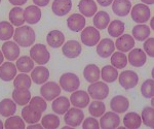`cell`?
Instances as JSON below:
<instances>
[{
  "label": "cell",
  "instance_id": "cell-17",
  "mask_svg": "<svg viewBox=\"0 0 154 129\" xmlns=\"http://www.w3.org/2000/svg\"><path fill=\"white\" fill-rule=\"evenodd\" d=\"M110 108L113 111L117 114L125 113L130 108V101L123 95H116L111 99Z\"/></svg>",
  "mask_w": 154,
  "mask_h": 129
},
{
  "label": "cell",
  "instance_id": "cell-9",
  "mask_svg": "<svg viewBox=\"0 0 154 129\" xmlns=\"http://www.w3.org/2000/svg\"><path fill=\"white\" fill-rule=\"evenodd\" d=\"M40 94L45 100H54L61 94V87L56 82H46L41 86Z\"/></svg>",
  "mask_w": 154,
  "mask_h": 129
},
{
  "label": "cell",
  "instance_id": "cell-33",
  "mask_svg": "<svg viewBox=\"0 0 154 129\" xmlns=\"http://www.w3.org/2000/svg\"><path fill=\"white\" fill-rule=\"evenodd\" d=\"M133 37L139 41H145L150 36L151 30L145 24H138L133 28Z\"/></svg>",
  "mask_w": 154,
  "mask_h": 129
},
{
  "label": "cell",
  "instance_id": "cell-8",
  "mask_svg": "<svg viewBox=\"0 0 154 129\" xmlns=\"http://www.w3.org/2000/svg\"><path fill=\"white\" fill-rule=\"evenodd\" d=\"M118 81L120 86L125 90L133 89L138 85L139 76L133 70H125L118 76Z\"/></svg>",
  "mask_w": 154,
  "mask_h": 129
},
{
  "label": "cell",
  "instance_id": "cell-1",
  "mask_svg": "<svg viewBox=\"0 0 154 129\" xmlns=\"http://www.w3.org/2000/svg\"><path fill=\"white\" fill-rule=\"evenodd\" d=\"M14 39L20 47L23 48H29L33 46L35 41V31L30 26H20L14 30Z\"/></svg>",
  "mask_w": 154,
  "mask_h": 129
},
{
  "label": "cell",
  "instance_id": "cell-47",
  "mask_svg": "<svg viewBox=\"0 0 154 129\" xmlns=\"http://www.w3.org/2000/svg\"><path fill=\"white\" fill-rule=\"evenodd\" d=\"M144 52L146 55L153 58L154 57V38L153 37H148L144 43Z\"/></svg>",
  "mask_w": 154,
  "mask_h": 129
},
{
  "label": "cell",
  "instance_id": "cell-46",
  "mask_svg": "<svg viewBox=\"0 0 154 129\" xmlns=\"http://www.w3.org/2000/svg\"><path fill=\"white\" fill-rule=\"evenodd\" d=\"M29 105H31L32 108H35V110L42 111V113H43V111L46 110V108H48L45 99L43 97H40V96H34L33 98H31L29 101Z\"/></svg>",
  "mask_w": 154,
  "mask_h": 129
},
{
  "label": "cell",
  "instance_id": "cell-25",
  "mask_svg": "<svg viewBox=\"0 0 154 129\" xmlns=\"http://www.w3.org/2000/svg\"><path fill=\"white\" fill-rule=\"evenodd\" d=\"M12 99L18 105L24 106L29 103L31 99V92L26 88H16L12 91Z\"/></svg>",
  "mask_w": 154,
  "mask_h": 129
},
{
  "label": "cell",
  "instance_id": "cell-58",
  "mask_svg": "<svg viewBox=\"0 0 154 129\" xmlns=\"http://www.w3.org/2000/svg\"><path fill=\"white\" fill-rule=\"evenodd\" d=\"M63 129H69V126H65V127H64Z\"/></svg>",
  "mask_w": 154,
  "mask_h": 129
},
{
  "label": "cell",
  "instance_id": "cell-18",
  "mask_svg": "<svg viewBox=\"0 0 154 129\" xmlns=\"http://www.w3.org/2000/svg\"><path fill=\"white\" fill-rule=\"evenodd\" d=\"M114 44H115L116 49L119 52L126 53V52H130L131 49H134V47H135V39L130 34H122V35L117 37Z\"/></svg>",
  "mask_w": 154,
  "mask_h": 129
},
{
  "label": "cell",
  "instance_id": "cell-43",
  "mask_svg": "<svg viewBox=\"0 0 154 129\" xmlns=\"http://www.w3.org/2000/svg\"><path fill=\"white\" fill-rule=\"evenodd\" d=\"M142 122L147 127L154 128V108L153 106H146L141 114Z\"/></svg>",
  "mask_w": 154,
  "mask_h": 129
},
{
  "label": "cell",
  "instance_id": "cell-41",
  "mask_svg": "<svg viewBox=\"0 0 154 129\" xmlns=\"http://www.w3.org/2000/svg\"><path fill=\"white\" fill-rule=\"evenodd\" d=\"M88 111L93 117L99 118L106 111V105L104 102H102V100H95L89 105Z\"/></svg>",
  "mask_w": 154,
  "mask_h": 129
},
{
  "label": "cell",
  "instance_id": "cell-50",
  "mask_svg": "<svg viewBox=\"0 0 154 129\" xmlns=\"http://www.w3.org/2000/svg\"><path fill=\"white\" fill-rule=\"evenodd\" d=\"M9 3H11L12 5L14 6H21V5H24L28 0H8Z\"/></svg>",
  "mask_w": 154,
  "mask_h": 129
},
{
  "label": "cell",
  "instance_id": "cell-44",
  "mask_svg": "<svg viewBox=\"0 0 154 129\" xmlns=\"http://www.w3.org/2000/svg\"><path fill=\"white\" fill-rule=\"evenodd\" d=\"M31 85H32V80L27 73H22L18 74V76H16V78L14 79V86L16 88L29 89L31 88Z\"/></svg>",
  "mask_w": 154,
  "mask_h": 129
},
{
  "label": "cell",
  "instance_id": "cell-34",
  "mask_svg": "<svg viewBox=\"0 0 154 129\" xmlns=\"http://www.w3.org/2000/svg\"><path fill=\"white\" fill-rule=\"evenodd\" d=\"M9 22L14 25V26L20 27L23 26V24L25 23L24 20V9L21 6H16L14 8L11 9L8 15Z\"/></svg>",
  "mask_w": 154,
  "mask_h": 129
},
{
  "label": "cell",
  "instance_id": "cell-19",
  "mask_svg": "<svg viewBox=\"0 0 154 129\" xmlns=\"http://www.w3.org/2000/svg\"><path fill=\"white\" fill-rule=\"evenodd\" d=\"M85 18L81 14H73L67 19V26L73 32H80L85 27Z\"/></svg>",
  "mask_w": 154,
  "mask_h": 129
},
{
  "label": "cell",
  "instance_id": "cell-55",
  "mask_svg": "<svg viewBox=\"0 0 154 129\" xmlns=\"http://www.w3.org/2000/svg\"><path fill=\"white\" fill-rule=\"evenodd\" d=\"M150 26H151V29H154V18L151 19V21H150Z\"/></svg>",
  "mask_w": 154,
  "mask_h": 129
},
{
  "label": "cell",
  "instance_id": "cell-32",
  "mask_svg": "<svg viewBox=\"0 0 154 129\" xmlns=\"http://www.w3.org/2000/svg\"><path fill=\"white\" fill-rule=\"evenodd\" d=\"M94 26L98 30H104L108 27L109 23H110V16L108 15L107 11H101L99 12H96L94 16Z\"/></svg>",
  "mask_w": 154,
  "mask_h": 129
},
{
  "label": "cell",
  "instance_id": "cell-35",
  "mask_svg": "<svg viewBox=\"0 0 154 129\" xmlns=\"http://www.w3.org/2000/svg\"><path fill=\"white\" fill-rule=\"evenodd\" d=\"M101 78L105 83H113L118 78V70L112 65H105L101 69Z\"/></svg>",
  "mask_w": 154,
  "mask_h": 129
},
{
  "label": "cell",
  "instance_id": "cell-16",
  "mask_svg": "<svg viewBox=\"0 0 154 129\" xmlns=\"http://www.w3.org/2000/svg\"><path fill=\"white\" fill-rule=\"evenodd\" d=\"M17 66L11 61L4 62L0 65V79L4 82H11L17 76Z\"/></svg>",
  "mask_w": 154,
  "mask_h": 129
},
{
  "label": "cell",
  "instance_id": "cell-15",
  "mask_svg": "<svg viewBox=\"0 0 154 129\" xmlns=\"http://www.w3.org/2000/svg\"><path fill=\"white\" fill-rule=\"evenodd\" d=\"M2 53L8 61H14L20 56V47L16 41L6 40L2 44Z\"/></svg>",
  "mask_w": 154,
  "mask_h": 129
},
{
  "label": "cell",
  "instance_id": "cell-36",
  "mask_svg": "<svg viewBox=\"0 0 154 129\" xmlns=\"http://www.w3.org/2000/svg\"><path fill=\"white\" fill-rule=\"evenodd\" d=\"M16 66L19 71L24 73H28L30 71H32V69L34 68V61L29 56H22L17 60Z\"/></svg>",
  "mask_w": 154,
  "mask_h": 129
},
{
  "label": "cell",
  "instance_id": "cell-42",
  "mask_svg": "<svg viewBox=\"0 0 154 129\" xmlns=\"http://www.w3.org/2000/svg\"><path fill=\"white\" fill-rule=\"evenodd\" d=\"M4 127L6 129H25V121L23 118L19 116H11L6 119L4 123Z\"/></svg>",
  "mask_w": 154,
  "mask_h": 129
},
{
  "label": "cell",
  "instance_id": "cell-10",
  "mask_svg": "<svg viewBox=\"0 0 154 129\" xmlns=\"http://www.w3.org/2000/svg\"><path fill=\"white\" fill-rule=\"evenodd\" d=\"M120 125V118L115 111H105L101 116L100 127L102 129H112L117 128Z\"/></svg>",
  "mask_w": 154,
  "mask_h": 129
},
{
  "label": "cell",
  "instance_id": "cell-28",
  "mask_svg": "<svg viewBox=\"0 0 154 129\" xmlns=\"http://www.w3.org/2000/svg\"><path fill=\"white\" fill-rule=\"evenodd\" d=\"M70 100L66 96H58L54 99V102L51 105V108L58 115H64L67 111L70 108Z\"/></svg>",
  "mask_w": 154,
  "mask_h": 129
},
{
  "label": "cell",
  "instance_id": "cell-22",
  "mask_svg": "<svg viewBox=\"0 0 154 129\" xmlns=\"http://www.w3.org/2000/svg\"><path fill=\"white\" fill-rule=\"evenodd\" d=\"M41 19V11L36 5H29L24 11V20L30 25L37 24Z\"/></svg>",
  "mask_w": 154,
  "mask_h": 129
},
{
  "label": "cell",
  "instance_id": "cell-29",
  "mask_svg": "<svg viewBox=\"0 0 154 129\" xmlns=\"http://www.w3.org/2000/svg\"><path fill=\"white\" fill-rule=\"evenodd\" d=\"M123 125H125V128L128 129H137L141 127V125H142L141 116L138 113H135V111L126 113L125 117H123Z\"/></svg>",
  "mask_w": 154,
  "mask_h": 129
},
{
  "label": "cell",
  "instance_id": "cell-48",
  "mask_svg": "<svg viewBox=\"0 0 154 129\" xmlns=\"http://www.w3.org/2000/svg\"><path fill=\"white\" fill-rule=\"evenodd\" d=\"M83 129H99L100 128V124L98 120L95 117H88L83 121L82 123Z\"/></svg>",
  "mask_w": 154,
  "mask_h": 129
},
{
  "label": "cell",
  "instance_id": "cell-45",
  "mask_svg": "<svg viewBox=\"0 0 154 129\" xmlns=\"http://www.w3.org/2000/svg\"><path fill=\"white\" fill-rule=\"evenodd\" d=\"M141 93L145 98H152L154 96V82L153 79L146 80L141 86Z\"/></svg>",
  "mask_w": 154,
  "mask_h": 129
},
{
  "label": "cell",
  "instance_id": "cell-49",
  "mask_svg": "<svg viewBox=\"0 0 154 129\" xmlns=\"http://www.w3.org/2000/svg\"><path fill=\"white\" fill-rule=\"evenodd\" d=\"M51 0H33V3L38 7H44L48 5Z\"/></svg>",
  "mask_w": 154,
  "mask_h": 129
},
{
  "label": "cell",
  "instance_id": "cell-24",
  "mask_svg": "<svg viewBox=\"0 0 154 129\" xmlns=\"http://www.w3.org/2000/svg\"><path fill=\"white\" fill-rule=\"evenodd\" d=\"M131 9L130 0H113L112 11L118 17H126Z\"/></svg>",
  "mask_w": 154,
  "mask_h": 129
},
{
  "label": "cell",
  "instance_id": "cell-40",
  "mask_svg": "<svg viewBox=\"0 0 154 129\" xmlns=\"http://www.w3.org/2000/svg\"><path fill=\"white\" fill-rule=\"evenodd\" d=\"M41 125L45 129H56L60 126V119L54 114H48L42 117Z\"/></svg>",
  "mask_w": 154,
  "mask_h": 129
},
{
  "label": "cell",
  "instance_id": "cell-11",
  "mask_svg": "<svg viewBox=\"0 0 154 129\" xmlns=\"http://www.w3.org/2000/svg\"><path fill=\"white\" fill-rule=\"evenodd\" d=\"M62 52L67 58H77L82 52V47L77 40H68L62 46Z\"/></svg>",
  "mask_w": 154,
  "mask_h": 129
},
{
  "label": "cell",
  "instance_id": "cell-57",
  "mask_svg": "<svg viewBox=\"0 0 154 129\" xmlns=\"http://www.w3.org/2000/svg\"><path fill=\"white\" fill-rule=\"evenodd\" d=\"M154 105V101H153V97L151 98V106H153Z\"/></svg>",
  "mask_w": 154,
  "mask_h": 129
},
{
  "label": "cell",
  "instance_id": "cell-23",
  "mask_svg": "<svg viewBox=\"0 0 154 129\" xmlns=\"http://www.w3.org/2000/svg\"><path fill=\"white\" fill-rule=\"evenodd\" d=\"M49 79V70L42 65L33 68L31 71V80L37 85H41L48 82Z\"/></svg>",
  "mask_w": 154,
  "mask_h": 129
},
{
  "label": "cell",
  "instance_id": "cell-3",
  "mask_svg": "<svg viewBox=\"0 0 154 129\" xmlns=\"http://www.w3.org/2000/svg\"><path fill=\"white\" fill-rule=\"evenodd\" d=\"M131 20L138 24H145L146 22L149 21L151 16V11L148 7V5L144 3H139L133 6L131 9Z\"/></svg>",
  "mask_w": 154,
  "mask_h": 129
},
{
  "label": "cell",
  "instance_id": "cell-31",
  "mask_svg": "<svg viewBox=\"0 0 154 129\" xmlns=\"http://www.w3.org/2000/svg\"><path fill=\"white\" fill-rule=\"evenodd\" d=\"M83 76L88 83H95L101 76V70L96 64H88L83 69Z\"/></svg>",
  "mask_w": 154,
  "mask_h": 129
},
{
  "label": "cell",
  "instance_id": "cell-26",
  "mask_svg": "<svg viewBox=\"0 0 154 129\" xmlns=\"http://www.w3.org/2000/svg\"><path fill=\"white\" fill-rule=\"evenodd\" d=\"M78 9L83 17L91 18L98 11V6L94 0H80L78 3Z\"/></svg>",
  "mask_w": 154,
  "mask_h": 129
},
{
  "label": "cell",
  "instance_id": "cell-4",
  "mask_svg": "<svg viewBox=\"0 0 154 129\" xmlns=\"http://www.w3.org/2000/svg\"><path fill=\"white\" fill-rule=\"evenodd\" d=\"M88 92L89 97L95 100H104L109 94V87L107 86L105 82L97 81L88 86Z\"/></svg>",
  "mask_w": 154,
  "mask_h": 129
},
{
  "label": "cell",
  "instance_id": "cell-2",
  "mask_svg": "<svg viewBox=\"0 0 154 129\" xmlns=\"http://www.w3.org/2000/svg\"><path fill=\"white\" fill-rule=\"evenodd\" d=\"M30 57L32 60L36 62L39 65H44L51 59V54H49L48 48L42 44H34L30 50Z\"/></svg>",
  "mask_w": 154,
  "mask_h": 129
},
{
  "label": "cell",
  "instance_id": "cell-5",
  "mask_svg": "<svg viewBox=\"0 0 154 129\" xmlns=\"http://www.w3.org/2000/svg\"><path fill=\"white\" fill-rule=\"evenodd\" d=\"M80 86L79 78L73 73H66L60 78V87L66 92H74Z\"/></svg>",
  "mask_w": 154,
  "mask_h": 129
},
{
  "label": "cell",
  "instance_id": "cell-53",
  "mask_svg": "<svg viewBox=\"0 0 154 129\" xmlns=\"http://www.w3.org/2000/svg\"><path fill=\"white\" fill-rule=\"evenodd\" d=\"M141 1L144 4H146V5H152V4H154V0H141Z\"/></svg>",
  "mask_w": 154,
  "mask_h": 129
},
{
  "label": "cell",
  "instance_id": "cell-30",
  "mask_svg": "<svg viewBox=\"0 0 154 129\" xmlns=\"http://www.w3.org/2000/svg\"><path fill=\"white\" fill-rule=\"evenodd\" d=\"M17 111V103L14 101V99L5 98L0 101V115L2 117L8 118L11 116H14Z\"/></svg>",
  "mask_w": 154,
  "mask_h": 129
},
{
  "label": "cell",
  "instance_id": "cell-12",
  "mask_svg": "<svg viewBox=\"0 0 154 129\" xmlns=\"http://www.w3.org/2000/svg\"><path fill=\"white\" fill-rule=\"evenodd\" d=\"M128 61L134 67H142L147 61V55L141 49H131L128 53Z\"/></svg>",
  "mask_w": 154,
  "mask_h": 129
},
{
  "label": "cell",
  "instance_id": "cell-27",
  "mask_svg": "<svg viewBox=\"0 0 154 129\" xmlns=\"http://www.w3.org/2000/svg\"><path fill=\"white\" fill-rule=\"evenodd\" d=\"M46 41L48 46L54 49H58L65 44V35L60 30H51L46 36Z\"/></svg>",
  "mask_w": 154,
  "mask_h": 129
},
{
  "label": "cell",
  "instance_id": "cell-6",
  "mask_svg": "<svg viewBox=\"0 0 154 129\" xmlns=\"http://www.w3.org/2000/svg\"><path fill=\"white\" fill-rule=\"evenodd\" d=\"M80 38L84 46L95 47L98 44L99 41H100L101 34H100V31L97 28H95V27L88 26V27H86V28L82 29Z\"/></svg>",
  "mask_w": 154,
  "mask_h": 129
},
{
  "label": "cell",
  "instance_id": "cell-20",
  "mask_svg": "<svg viewBox=\"0 0 154 129\" xmlns=\"http://www.w3.org/2000/svg\"><path fill=\"white\" fill-rule=\"evenodd\" d=\"M42 111H39L35 110L34 108H32L31 105H24L23 110H22V118L24 119V121L28 124H34L38 123V121L41 119Z\"/></svg>",
  "mask_w": 154,
  "mask_h": 129
},
{
  "label": "cell",
  "instance_id": "cell-37",
  "mask_svg": "<svg viewBox=\"0 0 154 129\" xmlns=\"http://www.w3.org/2000/svg\"><path fill=\"white\" fill-rule=\"evenodd\" d=\"M14 25L7 21L0 22V40H9L11 37H14Z\"/></svg>",
  "mask_w": 154,
  "mask_h": 129
},
{
  "label": "cell",
  "instance_id": "cell-51",
  "mask_svg": "<svg viewBox=\"0 0 154 129\" xmlns=\"http://www.w3.org/2000/svg\"><path fill=\"white\" fill-rule=\"evenodd\" d=\"M99 3V5L103 6V7H107L109 5H111L113 2V0H97Z\"/></svg>",
  "mask_w": 154,
  "mask_h": 129
},
{
  "label": "cell",
  "instance_id": "cell-54",
  "mask_svg": "<svg viewBox=\"0 0 154 129\" xmlns=\"http://www.w3.org/2000/svg\"><path fill=\"white\" fill-rule=\"evenodd\" d=\"M3 60H4V55L2 53V51H0V65L3 63Z\"/></svg>",
  "mask_w": 154,
  "mask_h": 129
},
{
  "label": "cell",
  "instance_id": "cell-39",
  "mask_svg": "<svg viewBox=\"0 0 154 129\" xmlns=\"http://www.w3.org/2000/svg\"><path fill=\"white\" fill-rule=\"evenodd\" d=\"M125 32V23L120 20H114L108 25V33L112 37H119Z\"/></svg>",
  "mask_w": 154,
  "mask_h": 129
},
{
  "label": "cell",
  "instance_id": "cell-14",
  "mask_svg": "<svg viewBox=\"0 0 154 129\" xmlns=\"http://www.w3.org/2000/svg\"><path fill=\"white\" fill-rule=\"evenodd\" d=\"M115 51L114 41L110 38H104L98 43L97 46V53L101 58H108Z\"/></svg>",
  "mask_w": 154,
  "mask_h": 129
},
{
  "label": "cell",
  "instance_id": "cell-52",
  "mask_svg": "<svg viewBox=\"0 0 154 129\" xmlns=\"http://www.w3.org/2000/svg\"><path fill=\"white\" fill-rule=\"evenodd\" d=\"M27 128H28V129H34V128H39V129H42V128H43V126H42L41 124L34 123V124H30V125H29Z\"/></svg>",
  "mask_w": 154,
  "mask_h": 129
},
{
  "label": "cell",
  "instance_id": "cell-7",
  "mask_svg": "<svg viewBox=\"0 0 154 129\" xmlns=\"http://www.w3.org/2000/svg\"><path fill=\"white\" fill-rule=\"evenodd\" d=\"M64 115H65L64 116V121L70 127H78V126H80L84 119L83 111L80 108H75V106L72 108H69Z\"/></svg>",
  "mask_w": 154,
  "mask_h": 129
},
{
  "label": "cell",
  "instance_id": "cell-59",
  "mask_svg": "<svg viewBox=\"0 0 154 129\" xmlns=\"http://www.w3.org/2000/svg\"><path fill=\"white\" fill-rule=\"evenodd\" d=\"M0 3H1V0H0Z\"/></svg>",
  "mask_w": 154,
  "mask_h": 129
},
{
  "label": "cell",
  "instance_id": "cell-38",
  "mask_svg": "<svg viewBox=\"0 0 154 129\" xmlns=\"http://www.w3.org/2000/svg\"><path fill=\"white\" fill-rule=\"evenodd\" d=\"M111 57V64L116 69H123L128 65V57L122 52H113Z\"/></svg>",
  "mask_w": 154,
  "mask_h": 129
},
{
  "label": "cell",
  "instance_id": "cell-13",
  "mask_svg": "<svg viewBox=\"0 0 154 129\" xmlns=\"http://www.w3.org/2000/svg\"><path fill=\"white\" fill-rule=\"evenodd\" d=\"M70 102L73 106L78 108H84L89 105V95L83 90H76L72 92L70 96Z\"/></svg>",
  "mask_w": 154,
  "mask_h": 129
},
{
  "label": "cell",
  "instance_id": "cell-21",
  "mask_svg": "<svg viewBox=\"0 0 154 129\" xmlns=\"http://www.w3.org/2000/svg\"><path fill=\"white\" fill-rule=\"evenodd\" d=\"M72 8V0H54L51 9L53 12L58 17H64Z\"/></svg>",
  "mask_w": 154,
  "mask_h": 129
},
{
  "label": "cell",
  "instance_id": "cell-56",
  "mask_svg": "<svg viewBox=\"0 0 154 129\" xmlns=\"http://www.w3.org/2000/svg\"><path fill=\"white\" fill-rule=\"evenodd\" d=\"M4 128V124L2 123V121L0 120V129H3Z\"/></svg>",
  "mask_w": 154,
  "mask_h": 129
}]
</instances>
